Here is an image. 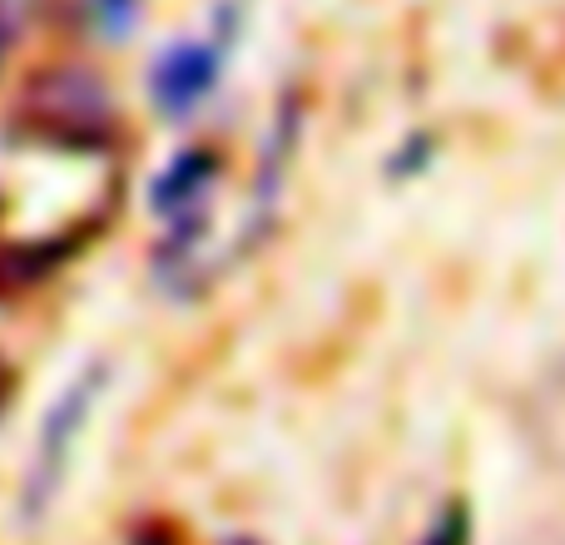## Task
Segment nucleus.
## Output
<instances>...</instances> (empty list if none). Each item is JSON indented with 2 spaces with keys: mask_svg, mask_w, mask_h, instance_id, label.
<instances>
[{
  "mask_svg": "<svg viewBox=\"0 0 565 545\" xmlns=\"http://www.w3.org/2000/svg\"><path fill=\"white\" fill-rule=\"evenodd\" d=\"M209 79H214V55H204V50H174L159 65L154 89L164 99V109H189L209 89Z\"/></svg>",
  "mask_w": 565,
  "mask_h": 545,
  "instance_id": "1",
  "label": "nucleus"
}]
</instances>
